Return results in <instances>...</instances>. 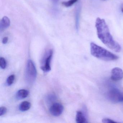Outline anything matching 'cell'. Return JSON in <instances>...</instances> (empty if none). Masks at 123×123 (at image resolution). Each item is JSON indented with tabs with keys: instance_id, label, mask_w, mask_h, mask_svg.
I'll list each match as a JSON object with an SVG mask.
<instances>
[{
	"instance_id": "cell-1",
	"label": "cell",
	"mask_w": 123,
	"mask_h": 123,
	"mask_svg": "<svg viewBox=\"0 0 123 123\" xmlns=\"http://www.w3.org/2000/svg\"><path fill=\"white\" fill-rule=\"evenodd\" d=\"M95 27L98 37L105 45L116 52L121 51V46L114 40L104 19L97 18L95 22Z\"/></svg>"
},
{
	"instance_id": "cell-2",
	"label": "cell",
	"mask_w": 123,
	"mask_h": 123,
	"mask_svg": "<svg viewBox=\"0 0 123 123\" xmlns=\"http://www.w3.org/2000/svg\"><path fill=\"white\" fill-rule=\"evenodd\" d=\"M90 51L93 56L104 61H114L118 58V56L93 43H91Z\"/></svg>"
},
{
	"instance_id": "cell-3",
	"label": "cell",
	"mask_w": 123,
	"mask_h": 123,
	"mask_svg": "<svg viewBox=\"0 0 123 123\" xmlns=\"http://www.w3.org/2000/svg\"><path fill=\"white\" fill-rule=\"evenodd\" d=\"M37 77L36 68L33 62L29 60L27 62L25 73V78L27 83L32 84L34 83Z\"/></svg>"
},
{
	"instance_id": "cell-4",
	"label": "cell",
	"mask_w": 123,
	"mask_h": 123,
	"mask_svg": "<svg viewBox=\"0 0 123 123\" xmlns=\"http://www.w3.org/2000/svg\"><path fill=\"white\" fill-rule=\"evenodd\" d=\"M109 100L114 103L123 102V92L116 88H111L107 93Z\"/></svg>"
},
{
	"instance_id": "cell-5",
	"label": "cell",
	"mask_w": 123,
	"mask_h": 123,
	"mask_svg": "<svg viewBox=\"0 0 123 123\" xmlns=\"http://www.w3.org/2000/svg\"><path fill=\"white\" fill-rule=\"evenodd\" d=\"M64 110V107L61 104L54 103L49 108V112L53 116L58 117L62 114Z\"/></svg>"
},
{
	"instance_id": "cell-6",
	"label": "cell",
	"mask_w": 123,
	"mask_h": 123,
	"mask_svg": "<svg viewBox=\"0 0 123 123\" xmlns=\"http://www.w3.org/2000/svg\"><path fill=\"white\" fill-rule=\"evenodd\" d=\"M123 78V71L121 68L115 67L111 70V79L113 81L121 80Z\"/></svg>"
},
{
	"instance_id": "cell-7",
	"label": "cell",
	"mask_w": 123,
	"mask_h": 123,
	"mask_svg": "<svg viewBox=\"0 0 123 123\" xmlns=\"http://www.w3.org/2000/svg\"><path fill=\"white\" fill-rule=\"evenodd\" d=\"M52 55H53V51L52 49H50L48 52L47 57H46L44 61V65L41 67L42 69L44 72H49L51 70L50 64H51V60L52 57Z\"/></svg>"
},
{
	"instance_id": "cell-8",
	"label": "cell",
	"mask_w": 123,
	"mask_h": 123,
	"mask_svg": "<svg viewBox=\"0 0 123 123\" xmlns=\"http://www.w3.org/2000/svg\"><path fill=\"white\" fill-rule=\"evenodd\" d=\"M10 25V21L7 16H4L2 18L0 23L1 30L7 28Z\"/></svg>"
},
{
	"instance_id": "cell-9",
	"label": "cell",
	"mask_w": 123,
	"mask_h": 123,
	"mask_svg": "<svg viewBox=\"0 0 123 123\" xmlns=\"http://www.w3.org/2000/svg\"><path fill=\"white\" fill-rule=\"evenodd\" d=\"M29 92L27 90L21 89L17 92L16 95V98L18 100L25 98L28 96Z\"/></svg>"
},
{
	"instance_id": "cell-10",
	"label": "cell",
	"mask_w": 123,
	"mask_h": 123,
	"mask_svg": "<svg viewBox=\"0 0 123 123\" xmlns=\"http://www.w3.org/2000/svg\"><path fill=\"white\" fill-rule=\"evenodd\" d=\"M76 121L78 123H84L87 122L86 118L83 113L80 111H77L76 116Z\"/></svg>"
},
{
	"instance_id": "cell-11",
	"label": "cell",
	"mask_w": 123,
	"mask_h": 123,
	"mask_svg": "<svg viewBox=\"0 0 123 123\" xmlns=\"http://www.w3.org/2000/svg\"><path fill=\"white\" fill-rule=\"evenodd\" d=\"M31 107V104L28 101L22 102L19 106V109L21 111H28Z\"/></svg>"
},
{
	"instance_id": "cell-12",
	"label": "cell",
	"mask_w": 123,
	"mask_h": 123,
	"mask_svg": "<svg viewBox=\"0 0 123 123\" xmlns=\"http://www.w3.org/2000/svg\"><path fill=\"white\" fill-rule=\"evenodd\" d=\"M56 99V96L55 94H49L46 98V100L48 104H51L54 102Z\"/></svg>"
},
{
	"instance_id": "cell-13",
	"label": "cell",
	"mask_w": 123,
	"mask_h": 123,
	"mask_svg": "<svg viewBox=\"0 0 123 123\" xmlns=\"http://www.w3.org/2000/svg\"><path fill=\"white\" fill-rule=\"evenodd\" d=\"M78 0H70L67 2H62V4L65 7H70L72 5L74 4L75 3L77 2Z\"/></svg>"
},
{
	"instance_id": "cell-14",
	"label": "cell",
	"mask_w": 123,
	"mask_h": 123,
	"mask_svg": "<svg viewBox=\"0 0 123 123\" xmlns=\"http://www.w3.org/2000/svg\"><path fill=\"white\" fill-rule=\"evenodd\" d=\"M15 79V75H11L8 77L7 80V85L8 86H11L13 83Z\"/></svg>"
},
{
	"instance_id": "cell-15",
	"label": "cell",
	"mask_w": 123,
	"mask_h": 123,
	"mask_svg": "<svg viewBox=\"0 0 123 123\" xmlns=\"http://www.w3.org/2000/svg\"><path fill=\"white\" fill-rule=\"evenodd\" d=\"M0 66L2 69H5L7 66V62L5 59L3 57H0Z\"/></svg>"
},
{
	"instance_id": "cell-16",
	"label": "cell",
	"mask_w": 123,
	"mask_h": 123,
	"mask_svg": "<svg viewBox=\"0 0 123 123\" xmlns=\"http://www.w3.org/2000/svg\"><path fill=\"white\" fill-rule=\"evenodd\" d=\"M7 111V108L5 106H2L0 108V116H2L6 113Z\"/></svg>"
},
{
	"instance_id": "cell-17",
	"label": "cell",
	"mask_w": 123,
	"mask_h": 123,
	"mask_svg": "<svg viewBox=\"0 0 123 123\" xmlns=\"http://www.w3.org/2000/svg\"><path fill=\"white\" fill-rule=\"evenodd\" d=\"M102 122L104 123H115L116 122L112 119L108 118H104L102 119Z\"/></svg>"
},
{
	"instance_id": "cell-18",
	"label": "cell",
	"mask_w": 123,
	"mask_h": 123,
	"mask_svg": "<svg viewBox=\"0 0 123 123\" xmlns=\"http://www.w3.org/2000/svg\"><path fill=\"white\" fill-rule=\"evenodd\" d=\"M8 41V37H5L3 38L2 40L3 43L4 44H6L7 43Z\"/></svg>"
},
{
	"instance_id": "cell-19",
	"label": "cell",
	"mask_w": 123,
	"mask_h": 123,
	"mask_svg": "<svg viewBox=\"0 0 123 123\" xmlns=\"http://www.w3.org/2000/svg\"><path fill=\"white\" fill-rule=\"evenodd\" d=\"M121 10L122 12L123 13V4L122 5L121 7Z\"/></svg>"
},
{
	"instance_id": "cell-20",
	"label": "cell",
	"mask_w": 123,
	"mask_h": 123,
	"mask_svg": "<svg viewBox=\"0 0 123 123\" xmlns=\"http://www.w3.org/2000/svg\"><path fill=\"white\" fill-rule=\"evenodd\" d=\"M57 0H54V1L55 2H57Z\"/></svg>"
},
{
	"instance_id": "cell-21",
	"label": "cell",
	"mask_w": 123,
	"mask_h": 123,
	"mask_svg": "<svg viewBox=\"0 0 123 123\" xmlns=\"http://www.w3.org/2000/svg\"><path fill=\"white\" fill-rule=\"evenodd\" d=\"M102 1H105V0H101Z\"/></svg>"
}]
</instances>
